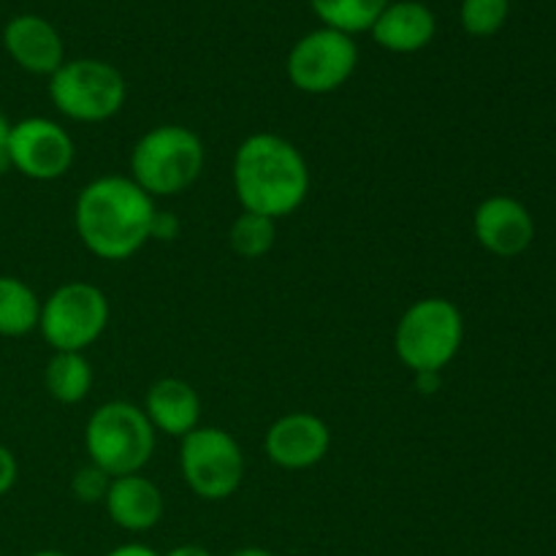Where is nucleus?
I'll use <instances>...</instances> for the list:
<instances>
[{"instance_id": "obj_1", "label": "nucleus", "mask_w": 556, "mask_h": 556, "mask_svg": "<svg viewBox=\"0 0 556 556\" xmlns=\"http://www.w3.org/2000/svg\"><path fill=\"white\" fill-rule=\"evenodd\" d=\"M155 201L130 177L106 174L85 185L74 206L79 242L96 258L128 261L150 242Z\"/></svg>"}, {"instance_id": "obj_2", "label": "nucleus", "mask_w": 556, "mask_h": 556, "mask_svg": "<svg viewBox=\"0 0 556 556\" xmlns=\"http://www.w3.org/2000/svg\"><path fill=\"white\" fill-rule=\"evenodd\" d=\"M233 193L244 212L293 215L309 193V168L296 144L277 134H253L233 155Z\"/></svg>"}, {"instance_id": "obj_3", "label": "nucleus", "mask_w": 556, "mask_h": 556, "mask_svg": "<svg viewBox=\"0 0 556 556\" xmlns=\"http://www.w3.org/2000/svg\"><path fill=\"white\" fill-rule=\"evenodd\" d=\"M206 152L199 134L185 125L147 130L130 152V179L152 199L179 195L201 177Z\"/></svg>"}, {"instance_id": "obj_4", "label": "nucleus", "mask_w": 556, "mask_h": 556, "mask_svg": "<svg viewBox=\"0 0 556 556\" xmlns=\"http://www.w3.org/2000/svg\"><path fill=\"white\" fill-rule=\"evenodd\" d=\"M157 432L147 421L144 410L134 402L114 400L92 410L85 427V448L90 465L109 478L141 472L155 451Z\"/></svg>"}, {"instance_id": "obj_5", "label": "nucleus", "mask_w": 556, "mask_h": 556, "mask_svg": "<svg viewBox=\"0 0 556 556\" xmlns=\"http://www.w3.org/2000/svg\"><path fill=\"white\" fill-rule=\"evenodd\" d=\"M465 342V318L451 299L429 296L402 313L394 331L396 358L416 372H443Z\"/></svg>"}, {"instance_id": "obj_6", "label": "nucleus", "mask_w": 556, "mask_h": 556, "mask_svg": "<svg viewBox=\"0 0 556 556\" xmlns=\"http://www.w3.org/2000/svg\"><path fill=\"white\" fill-rule=\"evenodd\" d=\"M49 98L74 123H106L125 106L128 85L123 71L106 60H65L49 76Z\"/></svg>"}, {"instance_id": "obj_7", "label": "nucleus", "mask_w": 556, "mask_h": 556, "mask_svg": "<svg viewBox=\"0 0 556 556\" xmlns=\"http://www.w3.org/2000/svg\"><path fill=\"white\" fill-rule=\"evenodd\" d=\"M109 326V299L92 282H63L41 302L38 331L54 353H85Z\"/></svg>"}, {"instance_id": "obj_8", "label": "nucleus", "mask_w": 556, "mask_h": 556, "mask_svg": "<svg viewBox=\"0 0 556 556\" xmlns=\"http://www.w3.org/2000/svg\"><path fill=\"white\" fill-rule=\"evenodd\" d=\"M179 470L195 497L223 503L242 486L244 454L226 429L195 427L179 445Z\"/></svg>"}, {"instance_id": "obj_9", "label": "nucleus", "mask_w": 556, "mask_h": 556, "mask_svg": "<svg viewBox=\"0 0 556 556\" xmlns=\"http://www.w3.org/2000/svg\"><path fill=\"white\" fill-rule=\"evenodd\" d=\"M358 47L353 36L331 27H318L291 47L286 74L296 90L307 96H329L353 76Z\"/></svg>"}, {"instance_id": "obj_10", "label": "nucleus", "mask_w": 556, "mask_h": 556, "mask_svg": "<svg viewBox=\"0 0 556 556\" xmlns=\"http://www.w3.org/2000/svg\"><path fill=\"white\" fill-rule=\"evenodd\" d=\"M11 168L36 182H54L74 166L76 147L68 130L47 117H25L11 125L9 144Z\"/></svg>"}, {"instance_id": "obj_11", "label": "nucleus", "mask_w": 556, "mask_h": 556, "mask_svg": "<svg viewBox=\"0 0 556 556\" xmlns=\"http://www.w3.org/2000/svg\"><path fill=\"white\" fill-rule=\"evenodd\" d=\"M331 448V432L315 413H288L280 416L264 438V451L271 465L282 470H309L326 459Z\"/></svg>"}, {"instance_id": "obj_12", "label": "nucleus", "mask_w": 556, "mask_h": 556, "mask_svg": "<svg viewBox=\"0 0 556 556\" xmlns=\"http://www.w3.org/2000/svg\"><path fill=\"white\" fill-rule=\"evenodd\" d=\"M478 244L497 258H516L535 239V220L521 201L510 195H489L472 215Z\"/></svg>"}, {"instance_id": "obj_13", "label": "nucleus", "mask_w": 556, "mask_h": 556, "mask_svg": "<svg viewBox=\"0 0 556 556\" xmlns=\"http://www.w3.org/2000/svg\"><path fill=\"white\" fill-rule=\"evenodd\" d=\"M3 47L22 71L52 76L65 63V47L58 27L38 14H20L3 27Z\"/></svg>"}, {"instance_id": "obj_14", "label": "nucleus", "mask_w": 556, "mask_h": 556, "mask_svg": "<svg viewBox=\"0 0 556 556\" xmlns=\"http://www.w3.org/2000/svg\"><path fill=\"white\" fill-rule=\"evenodd\" d=\"M103 505H106V514L119 530L125 532H150L152 527L161 525L163 510H166V503H163V492L144 478L141 472H134V476L112 478L109 483V492L103 497Z\"/></svg>"}, {"instance_id": "obj_15", "label": "nucleus", "mask_w": 556, "mask_h": 556, "mask_svg": "<svg viewBox=\"0 0 556 556\" xmlns=\"http://www.w3.org/2000/svg\"><path fill=\"white\" fill-rule=\"evenodd\" d=\"M369 33L386 52L413 54L432 43L438 20H434V11L421 0H396L380 11Z\"/></svg>"}, {"instance_id": "obj_16", "label": "nucleus", "mask_w": 556, "mask_h": 556, "mask_svg": "<svg viewBox=\"0 0 556 556\" xmlns=\"http://www.w3.org/2000/svg\"><path fill=\"white\" fill-rule=\"evenodd\" d=\"M144 416L152 429L168 438H179L193 432L201 421V400L193 386L182 378H161L147 389Z\"/></svg>"}, {"instance_id": "obj_17", "label": "nucleus", "mask_w": 556, "mask_h": 556, "mask_svg": "<svg viewBox=\"0 0 556 556\" xmlns=\"http://www.w3.org/2000/svg\"><path fill=\"white\" fill-rule=\"evenodd\" d=\"M41 299L20 277L0 275V337H25L38 329Z\"/></svg>"}, {"instance_id": "obj_18", "label": "nucleus", "mask_w": 556, "mask_h": 556, "mask_svg": "<svg viewBox=\"0 0 556 556\" xmlns=\"http://www.w3.org/2000/svg\"><path fill=\"white\" fill-rule=\"evenodd\" d=\"M43 386L60 405H76L92 389V367L85 353H54L43 369Z\"/></svg>"}, {"instance_id": "obj_19", "label": "nucleus", "mask_w": 556, "mask_h": 556, "mask_svg": "<svg viewBox=\"0 0 556 556\" xmlns=\"http://www.w3.org/2000/svg\"><path fill=\"white\" fill-rule=\"evenodd\" d=\"M389 3L391 0H309L324 27L348 33V36L369 30Z\"/></svg>"}, {"instance_id": "obj_20", "label": "nucleus", "mask_w": 556, "mask_h": 556, "mask_svg": "<svg viewBox=\"0 0 556 556\" xmlns=\"http://www.w3.org/2000/svg\"><path fill=\"white\" fill-rule=\"evenodd\" d=\"M277 242V220L255 212H244L228 228V244L239 258H264L271 253Z\"/></svg>"}, {"instance_id": "obj_21", "label": "nucleus", "mask_w": 556, "mask_h": 556, "mask_svg": "<svg viewBox=\"0 0 556 556\" xmlns=\"http://www.w3.org/2000/svg\"><path fill=\"white\" fill-rule=\"evenodd\" d=\"M508 14L510 0H462L459 9L462 27L476 38H486L503 30Z\"/></svg>"}, {"instance_id": "obj_22", "label": "nucleus", "mask_w": 556, "mask_h": 556, "mask_svg": "<svg viewBox=\"0 0 556 556\" xmlns=\"http://www.w3.org/2000/svg\"><path fill=\"white\" fill-rule=\"evenodd\" d=\"M109 483H112V478L103 470H98L96 465H90L74 472V478H71V492H74V497L79 503H103V497L109 492Z\"/></svg>"}, {"instance_id": "obj_23", "label": "nucleus", "mask_w": 556, "mask_h": 556, "mask_svg": "<svg viewBox=\"0 0 556 556\" xmlns=\"http://www.w3.org/2000/svg\"><path fill=\"white\" fill-rule=\"evenodd\" d=\"M182 231V223L174 212H161L155 210V217H152V228H150V239H157V242H174Z\"/></svg>"}, {"instance_id": "obj_24", "label": "nucleus", "mask_w": 556, "mask_h": 556, "mask_svg": "<svg viewBox=\"0 0 556 556\" xmlns=\"http://www.w3.org/2000/svg\"><path fill=\"white\" fill-rule=\"evenodd\" d=\"M16 478H20V465H16V456L0 443V497L11 492L16 486Z\"/></svg>"}, {"instance_id": "obj_25", "label": "nucleus", "mask_w": 556, "mask_h": 556, "mask_svg": "<svg viewBox=\"0 0 556 556\" xmlns=\"http://www.w3.org/2000/svg\"><path fill=\"white\" fill-rule=\"evenodd\" d=\"M106 556H161L155 548L144 546V543H123V546L112 548Z\"/></svg>"}, {"instance_id": "obj_26", "label": "nucleus", "mask_w": 556, "mask_h": 556, "mask_svg": "<svg viewBox=\"0 0 556 556\" xmlns=\"http://www.w3.org/2000/svg\"><path fill=\"white\" fill-rule=\"evenodd\" d=\"M440 375L443 372H416V389L421 394H434L440 391Z\"/></svg>"}, {"instance_id": "obj_27", "label": "nucleus", "mask_w": 556, "mask_h": 556, "mask_svg": "<svg viewBox=\"0 0 556 556\" xmlns=\"http://www.w3.org/2000/svg\"><path fill=\"white\" fill-rule=\"evenodd\" d=\"M161 556H212L210 548L199 546V543H182V546H174L168 554Z\"/></svg>"}, {"instance_id": "obj_28", "label": "nucleus", "mask_w": 556, "mask_h": 556, "mask_svg": "<svg viewBox=\"0 0 556 556\" xmlns=\"http://www.w3.org/2000/svg\"><path fill=\"white\" fill-rule=\"evenodd\" d=\"M226 556H277V554H271L269 548H261V546H244V548H237V552H231Z\"/></svg>"}, {"instance_id": "obj_29", "label": "nucleus", "mask_w": 556, "mask_h": 556, "mask_svg": "<svg viewBox=\"0 0 556 556\" xmlns=\"http://www.w3.org/2000/svg\"><path fill=\"white\" fill-rule=\"evenodd\" d=\"M9 134H11V123L3 112H0V152H5V144H9Z\"/></svg>"}, {"instance_id": "obj_30", "label": "nucleus", "mask_w": 556, "mask_h": 556, "mask_svg": "<svg viewBox=\"0 0 556 556\" xmlns=\"http://www.w3.org/2000/svg\"><path fill=\"white\" fill-rule=\"evenodd\" d=\"M30 556H68V554L54 552V548H43V552H36V554H30Z\"/></svg>"}]
</instances>
